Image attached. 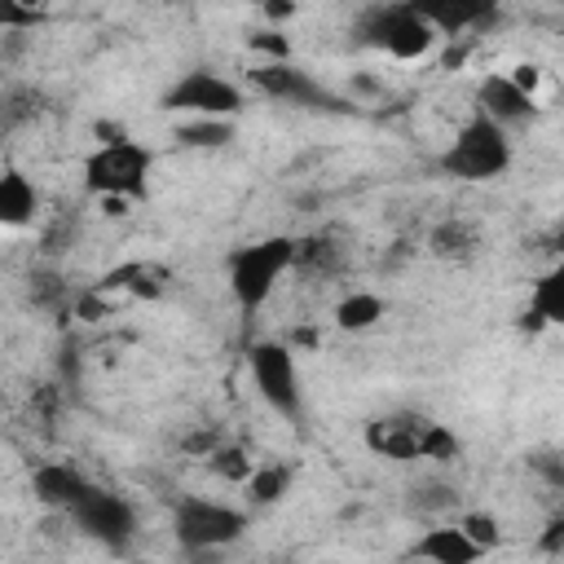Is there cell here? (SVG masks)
Here are the masks:
<instances>
[{"label": "cell", "mask_w": 564, "mask_h": 564, "mask_svg": "<svg viewBox=\"0 0 564 564\" xmlns=\"http://www.w3.org/2000/svg\"><path fill=\"white\" fill-rule=\"evenodd\" d=\"M458 507V489L449 485H419L414 489V511L432 516V511H454Z\"/></svg>", "instance_id": "d4e9b609"}, {"label": "cell", "mask_w": 564, "mask_h": 564, "mask_svg": "<svg viewBox=\"0 0 564 564\" xmlns=\"http://www.w3.org/2000/svg\"><path fill=\"white\" fill-rule=\"evenodd\" d=\"M291 480H295V467L291 463H251L242 489L256 507H269V502H282L291 494Z\"/></svg>", "instance_id": "ac0fdd59"}, {"label": "cell", "mask_w": 564, "mask_h": 564, "mask_svg": "<svg viewBox=\"0 0 564 564\" xmlns=\"http://www.w3.org/2000/svg\"><path fill=\"white\" fill-rule=\"evenodd\" d=\"M93 480L75 467V463H40L35 471H31V489H35V498L48 507V511H70L75 507V498L88 489Z\"/></svg>", "instance_id": "4fadbf2b"}, {"label": "cell", "mask_w": 564, "mask_h": 564, "mask_svg": "<svg viewBox=\"0 0 564 564\" xmlns=\"http://www.w3.org/2000/svg\"><path fill=\"white\" fill-rule=\"evenodd\" d=\"M366 449L392 463H454L463 454V441L458 432H449L427 414L392 410L366 423Z\"/></svg>", "instance_id": "6da1fadb"}, {"label": "cell", "mask_w": 564, "mask_h": 564, "mask_svg": "<svg viewBox=\"0 0 564 564\" xmlns=\"http://www.w3.org/2000/svg\"><path fill=\"white\" fill-rule=\"evenodd\" d=\"M159 106L167 115H185V119H238L247 97H242V88L229 75H220L212 66H194L181 79L167 84Z\"/></svg>", "instance_id": "52a82bcc"}, {"label": "cell", "mask_w": 564, "mask_h": 564, "mask_svg": "<svg viewBox=\"0 0 564 564\" xmlns=\"http://www.w3.org/2000/svg\"><path fill=\"white\" fill-rule=\"evenodd\" d=\"M247 370L251 383L260 392V401L282 414V419H300L304 414V383H300V366L295 352L282 339H260L247 348Z\"/></svg>", "instance_id": "ba28073f"}, {"label": "cell", "mask_w": 564, "mask_h": 564, "mask_svg": "<svg viewBox=\"0 0 564 564\" xmlns=\"http://www.w3.org/2000/svg\"><path fill=\"white\" fill-rule=\"evenodd\" d=\"M436 35H463L494 18L498 0H405Z\"/></svg>", "instance_id": "7c38bea8"}, {"label": "cell", "mask_w": 564, "mask_h": 564, "mask_svg": "<svg viewBox=\"0 0 564 564\" xmlns=\"http://www.w3.org/2000/svg\"><path fill=\"white\" fill-rule=\"evenodd\" d=\"M181 145H198V150H216L234 137V119H189L176 128Z\"/></svg>", "instance_id": "7402d4cb"}, {"label": "cell", "mask_w": 564, "mask_h": 564, "mask_svg": "<svg viewBox=\"0 0 564 564\" xmlns=\"http://www.w3.org/2000/svg\"><path fill=\"white\" fill-rule=\"evenodd\" d=\"M383 313H388V300L379 291H348L335 304V326L339 330H370Z\"/></svg>", "instance_id": "ffe728a7"}, {"label": "cell", "mask_w": 564, "mask_h": 564, "mask_svg": "<svg viewBox=\"0 0 564 564\" xmlns=\"http://www.w3.org/2000/svg\"><path fill=\"white\" fill-rule=\"evenodd\" d=\"M40 22H44V4L40 0H0V35L35 31Z\"/></svg>", "instance_id": "603a6c76"}, {"label": "cell", "mask_w": 564, "mask_h": 564, "mask_svg": "<svg viewBox=\"0 0 564 564\" xmlns=\"http://www.w3.org/2000/svg\"><path fill=\"white\" fill-rule=\"evenodd\" d=\"M40 212V189L22 167L0 172V229H22Z\"/></svg>", "instance_id": "2e32d148"}, {"label": "cell", "mask_w": 564, "mask_h": 564, "mask_svg": "<svg viewBox=\"0 0 564 564\" xmlns=\"http://www.w3.org/2000/svg\"><path fill=\"white\" fill-rule=\"evenodd\" d=\"M410 555L414 560H436V564H476L485 555V546H476L458 524H436V529L419 533Z\"/></svg>", "instance_id": "5bb4252c"}, {"label": "cell", "mask_w": 564, "mask_h": 564, "mask_svg": "<svg viewBox=\"0 0 564 564\" xmlns=\"http://www.w3.org/2000/svg\"><path fill=\"white\" fill-rule=\"evenodd\" d=\"M507 79H511L516 88H524L529 97H538V84H542V75H538V66H533V62H520V66H511V70H507Z\"/></svg>", "instance_id": "4316f807"}, {"label": "cell", "mask_w": 564, "mask_h": 564, "mask_svg": "<svg viewBox=\"0 0 564 564\" xmlns=\"http://www.w3.org/2000/svg\"><path fill=\"white\" fill-rule=\"evenodd\" d=\"M260 9L269 13V22H286L295 13V0H260Z\"/></svg>", "instance_id": "83f0119b"}, {"label": "cell", "mask_w": 564, "mask_h": 564, "mask_svg": "<svg viewBox=\"0 0 564 564\" xmlns=\"http://www.w3.org/2000/svg\"><path fill=\"white\" fill-rule=\"evenodd\" d=\"M357 31H361V40H366L370 48H379V53H388V57H397V62H419V57H427V53L436 48V40H441L405 0H383V4L366 9L361 22H357Z\"/></svg>", "instance_id": "8992f818"}, {"label": "cell", "mask_w": 564, "mask_h": 564, "mask_svg": "<svg viewBox=\"0 0 564 564\" xmlns=\"http://www.w3.org/2000/svg\"><path fill=\"white\" fill-rule=\"evenodd\" d=\"M207 467H212L220 480H229V485H242V480H247V471H251V454H247L242 445L216 441V445L207 449Z\"/></svg>", "instance_id": "44dd1931"}, {"label": "cell", "mask_w": 564, "mask_h": 564, "mask_svg": "<svg viewBox=\"0 0 564 564\" xmlns=\"http://www.w3.org/2000/svg\"><path fill=\"white\" fill-rule=\"evenodd\" d=\"M291 269H295V238L291 234H269V238L234 247L229 260H225V278H229L234 304L242 313H260Z\"/></svg>", "instance_id": "3957f363"}, {"label": "cell", "mask_w": 564, "mask_h": 564, "mask_svg": "<svg viewBox=\"0 0 564 564\" xmlns=\"http://www.w3.org/2000/svg\"><path fill=\"white\" fill-rule=\"evenodd\" d=\"M516 159V145H511V132L502 123H494L489 115L471 110V119L449 137V145L436 154V167L449 176V181H463V185H485V181H498L507 176Z\"/></svg>", "instance_id": "7a4b0ae2"}, {"label": "cell", "mask_w": 564, "mask_h": 564, "mask_svg": "<svg viewBox=\"0 0 564 564\" xmlns=\"http://www.w3.org/2000/svg\"><path fill=\"white\" fill-rule=\"evenodd\" d=\"M427 251L445 264H471L480 256V229L463 216H445L441 225H432L427 234Z\"/></svg>", "instance_id": "9a60e30c"}, {"label": "cell", "mask_w": 564, "mask_h": 564, "mask_svg": "<svg viewBox=\"0 0 564 564\" xmlns=\"http://www.w3.org/2000/svg\"><path fill=\"white\" fill-rule=\"evenodd\" d=\"M247 44H251L256 53H264V62H282V57H291V40H286L282 31H256Z\"/></svg>", "instance_id": "484cf974"}, {"label": "cell", "mask_w": 564, "mask_h": 564, "mask_svg": "<svg viewBox=\"0 0 564 564\" xmlns=\"http://www.w3.org/2000/svg\"><path fill=\"white\" fill-rule=\"evenodd\" d=\"M172 533L181 542V551L198 555V551H220L229 542H238L247 533V511L229 507L220 498H203V494H181L172 507Z\"/></svg>", "instance_id": "5b68a950"}, {"label": "cell", "mask_w": 564, "mask_h": 564, "mask_svg": "<svg viewBox=\"0 0 564 564\" xmlns=\"http://www.w3.org/2000/svg\"><path fill=\"white\" fill-rule=\"evenodd\" d=\"M564 322V269H546L533 286H529V308H524V330L538 335L546 326Z\"/></svg>", "instance_id": "e0dca14e"}, {"label": "cell", "mask_w": 564, "mask_h": 564, "mask_svg": "<svg viewBox=\"0 0 564 564\" xmlns=\"http://www.w3.org/2000/svg\"><path fill=\"white\" fill-rule=\"evenodd\" d=\"M150 172H154V150L132 141V137H115L88 150L84 159V189L93 198H145L150 189Z\"/></svg>", "instance_id": "277c9868"}, {"label": "cell", "mask_w": 564, "mask_h": 564, "mask_svg": "<svg viewBox=\"0 0 564 564\" xmlns=\"http://www.w3.org/2000/svg\"><path fill=\"white\" fill-rule=\"evenodd\" d=\"M476 546H485V551H494L498 542H502V529H498V520L489 516V511H458V520H454Z\"/></svg>", "instance_id": "cb8c5ba5"}, {"label": "cell", "mask_w": 564, "mask_h": 564, "mask_svg": "<svg viewBox=\"0 0 564 564\" xmlns=\"http://www.w3.org/2000/svg\"><path fill=\"white\" fill-rule=\"evenodd\" d=\"M66 520L84 538H93V542H101L110 551H123L132 542V533H137V507L123 494H115V489H106L97 480L75 498V507L66 511Z\"/></svg>", "instance_id": "9c48e42d"}, {"label": "cell", "mask_w": 564, "mask_h": 564, "mask_svg": "<svg viewBox=\"0 0 564 564\" xmlns=\"http://www.w3.org/2000/svg\"><path fill=\"white\" fill-rule=\"evenodd\" d=\"M132 291V295H145V300H154V295H163V286H167V273L159 269V264H119V269H110L106 278H101V291Z\"/></svg>", "instance_id": "d6986e66"}, {"label": "cell", "mask_w": 564, "mask_h": 564, "mask_svg": "<svg viewBox=\"0 0 564 564\" xmlns=\"http://www.w3.org/2000/svg\"><path fill=\"white\" fill-rule=\"evenodd\" d=\"M476 110L489 115L494 123H502L511 132V128L538 119V97H529L524 88H516L507 75H485L480 88H476Z\"/></svg>", "instance_id": "8fae6325"}, {"label": "cell", "mask_w": 564, "mask_h": 564, "mask_svg": "<svg viewBox=\"0 0 564 564\" xmlns=\"http://www.w3.org/2000/svg\"><path fill=\"white\" fill-rule=\"evenodd\" d=\"M247 79H251L256 93H264V97H273V101H282V106L344 110V101H335V97H330L304 66H295L291 57H282V62H256V66L247 70Z\"/></svg>", "instance_id": "30bf717a"}]
</instances>
